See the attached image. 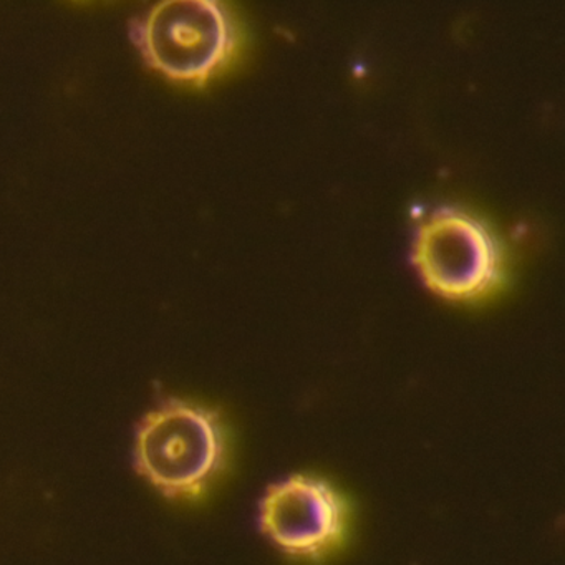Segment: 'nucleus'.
Returning a JSON list of instances; mask_svg holds the SVG:
<instances>
[{"label":"nucleus","mask_w":565,"mask_h":565,"mask_svg":"<svg viewBox=\"0 0 565 565\" xmlns=\"http://www.w3.org/2000/svg\"><path fill=\"white\" fill-rule=\"evenodd\" d=\"M226 459V428L213 408L168 398L138 423L135 469L167 498H200L220 478Z\"/></svg>","instance_id":"f257e3e1"},{"label":"nucleus","mask_w":565,"mask_h":565,"mask_svg":"<svg viewBox=\"0 0 565 565\" xmlns=\"http://www.w3.org/2000/svg\"><path fill=\"white\" fill-rule=\"evenodd\" d=\"M131 41L153 71L203 87L241 51L233 14L213 0H167L131 24Z\"/></svg>","instance_id":"f03ea898"},{"label":"nucleus","mask_w":565,"mask_h":565,"mask_svg":"<svg viewBox=\"0 0 565 565\" xmlns=\"http://www.w3.org/2000/svg\"><path fill=\"white\" fill-rule=\"evenodd\" d=\"M412 260L431 292L455 302L488 299L505 279L498 236L488 224L455 207H439L423 221Z\"/></svg>","instance_id":"7ed1b4c3"},{"label":"nucleus","mask_w":565,"mask_h":565,"mask_svg":"<svg viewBox=\"0 0 565 565\" xmlns=\"http://www.w3.org/2000/svg\"><path fill=\"white\" fill-rule=\"evenodd\" d=\"M260 529L286 554L319 561L343 542L349 508L330 482L294 475L267 489Z\"/></svg>","instance_id":"20e7f679"}]
</instances>
